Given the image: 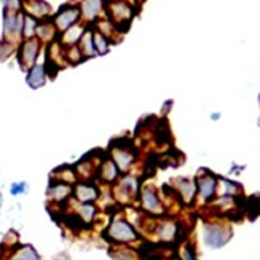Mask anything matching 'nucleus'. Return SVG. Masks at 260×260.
Instances as JSON below:
<instances>
[{"label":"nucleus","instance_id":"f257e3e1","mask_svg":"<svg viewBox=\"0 0 260 260\" xmlns=\"http://www.w3.org/2000/svg\"><path fill=\"white\" fill-rule=\"evenodd\" d=\"M136 16V7L130 0H106V18L123 34Z\"/></svg>","mask_w":260,"mask_h":260},{"label":"nucleus","instance_id":"f03ea898","mask_svg":"<svg viewBox=\"0 0 260 260\" xmlns=\"http://www.w3.org/2000/svg\"><path fill=\"white\" fill-rule=\"evenodd\" d=\"M104 236H106V240L112 243V244H118V246L132 244V243H136L139 240V233H137L136 227L132 225L128 219L121 217V215H115V217L110 220Z\"/></svg>","mask_w":260,"mask_h":260},{"label":"nucleus","instance_id":"7ed1b4c3","mask_svg":"<svg viewBox=\"0 0 260 260\" xmlns=\"http://www.w3.org/2000/svg\"><path fill=\"white\" fill-rule=\"evenodd\" d=\"M106 153L112 158V162L117 164L118 171L123 174H130L131 169L136 166V147L128 141H114Z\"/></svg>","mask_w":260,"mask_h":260},{"label":"nucleus","instance_id":"20e7f679","mask_svg":"<svg viewBox=\"0 0 260 260\" xmlns=\"http://www.w3.org/2000/svg\"><path fill=\"white\" fill-rule=\"evenodd\" d=\"M23 23H24V12H18V13L3 12V21H2L3 38L2 40L18 47L19 43L23 42Z\"/></svg>","mask_w":260,"mask_h":260},{"label":"nucleus","instance_id":"39448f33","mask_svg":"<svg viewBox=\"0 0 260 260\" xmlns=\"http://www.w3.org/2000/svg\"><path fill=\"white\" fill-rule=\"evenodd\" d=\"M51 23L54 24V27H56L58 35H61L63 32L70 29L72 26L81 23V15H80L79 5H75V3L63 5V7L51 16Z\"/></svg>","mask_w":260,"mask_h":260},{"label":"nucleus","instance_id":"423d86ee","mask_svg":"<svg viewBox=\"0 0 260 260\" xmlns=\"http://www.w3.org/2000/svg\"><path fill=\"white\" fill-rule=\"evenodd\" d=\"M42 43L37 38H26L16 48V54H18V64L23 70H29L37 64V59L40 56L42 51Z\"/></svg>","mask_w":260,"mask_h":260},{"label":"nucleus","instance_id":"0eeeda50","mask_svg":"<svg viewBox=\"0 0 260 260\" xmlns=\"http://www.w3.org/2000/svg\"><path fill=\"white\" fill-rule=\"evenodd\" d=\"M141 192V180L134 174H125L118 179V182L115 184L114 195L120 203H130L134 198H137Z\"/></svg>","mask_w":260,"mask_h":260},{"label":"nucleus","instance_id":"6e6552de","mask_svg":"<svg viewBox=\"0 0 260 260\" xmlns=\"http://www.w3.org/2000/svg\"><path fill=\"white\" fill-rule=\"evenodd\" d=\"M217 180L219 178H215L209 171L198 173L195 179V185H196V198L201 203L214 201V198L217 196Z\"/></svg>","mask_w":260,"mask_h":260},{"label":"nucleus","instance_id":"1a4fd4ad","mask_svg":"<svg viewBox=\"0 0 260 260\" xmlns=\"http://www.w3.org/2000/svg\"><path fill=\"white\" fill-rule=\"evenodd\" d=\"M137 198H139L141 209L146 214L153 215V217L164 214V204L162 201V198H160L158 192L155 190L153 187H150V185L142 187Z\"/></svg>","mask_w":260,"mask_h":260},{"label":"nucleus","instance_id":"9d476101","mask_svg":"<svg viewBox=\"0 0 260 260\" xmlns=\"http://www.w3.org/2000/svg\"><path fill=\"white\" fill-rule=\"evenodd\" d=\"M81 23L95 26L101 18L106 16V0H80L79 3Z\"/></svg>","mask_w":260,"mask_h":260},{"label":"nucleus","instance_id":"9b49d317","mask_svg":"<svg viewBox=\"0 0 260 260\" xmlns=\"http://www.w3.org/2000/svg\"><path fill=\"white\" fill-rule=\"evenodd\" d=\"M99 187L91 180H80L74 185V192H72V196L74 200L80 204L85 203H96L99 200Z\"/></svg>","mask_w":260,"mask_h":260},{"label":"nucleus","instance_id":"f8f14e48","mask_svg":"<svg viewBox=\"0 0 260 260\" xmlns=\"http://www.w3.org/2000/svg\"><path fill=\"white\" fill-rule=\"evenodd\" d=\"M231 231L224 225L219 224H208L204 227V243L209 247H222L230 240Z\"/></svg>","mask_w":260,"mask_h":260},{"label":"nucleus","instance_id":"ddd939ff","mask_svg":"<svg viewBox=\"0 0 260 260\" xmlns=\"http://www.w3.org/2000/svg\"><path fill=\"white\" fill-rule=\"evenodd\" d=\"M120 178H121V173L118 171L117 164H115L112 162V158L106 153V157L102 158V162L99 163L96 169V179L106 185H114V184H117Z\"/></svg>","mask_w":260,"mask_h":260},{"label":"nucleus","instance_id":"4468645a","mask_svg":"<svg viewBox=\"0 0 260 260\" xmlns=\"http://www.w3.org/2000/svg\"><path fill=\"white\" fill-rule=\"evenodd\" d=\"M173 192L185 204H192L196 200V185L195 180L189 178H176L173 180Z\"/></svg>","mask_w":260,"mask_h":260},{"label":"nucleus","instance_id":"2eb2a0df","mask_svg":"<svg viewBox=\"0 0 260 260\" xmlns=\"http://www.w3.org/2000/svg\"><path fill=\"white\" fill-rule=\"evenodd\" d=\"M23 12L31 15L37 21H45L51 18V5L45 0H23Z\"/></svg>","mask_w":260,"mask_h":260},{"label":"nucleus","instance_id":"dca6fc26","mask_svg":"<svg viewBox=\"0 0 260 260\" xmlns=\"http://www.w3.org/2000/svg\"><path fill=\"white\" fill-rule=\"evenodd\" d=\"M72 192H74V187L65 184V182H59V180H51V184L48 187V200L56 203V204H64L65 201L72 196Z\"/></svg>","mask_w":260,"mask_h":260},{"label":"nucleus","instance_id":"f3484780","mask_svg":"<svg viewBox=\"0 0 260 260\" xmlns=\"http://www.w3.org/2000/svg\"><path fill=\"white\" fill-rule=\"evenodd\" d=\"M155 235L162 243H173L179 236V224L169 219L160 220L155 225Z\"/></svg>","mask_w":260,"mask_h":260},{"label":"nucleus","instance_id":"a211bd4d","mask_svg":"<svg viewBox=\"0 0 260 260\" xmlns=\"http://www.w3.org/2000/svg\"><path fill=\"white\" fill-rule=\"evenodd\" d=\"M35 38L42 45H49V43L58 40V31H56V27H54V24L51 23V18L38 23Z\"/></svg>","mask_w":260,"mask_h":260},{"label":"nucleus","instance_id":"6ab92c4d","mask_svg":"<svg viewBox=\"0 0 260 260\" xmlns=\"http://www.w3.org/2000/svg\"><path fill=\"white\" fill-rule=\"evenodd\" d=\"M48 80V70H47V65L45 64H35L34 67L27 70V75H26V81L27 85L31 88H42L43 85L47 83Z\"/></svg>","mask_w":260,"mask_h":260},{"label":"nucleus","instance_id":"aec40b11","mask_svg":"<svg viewBox=\"0 0 260 260\" xmlns=\"http://www.w3.org/2000/svg\"><path fill=\"white\" fill-rule=\"evenodd\" d=\"M85 29H86V24H83V23H79V24L72 26L70 29L63 32L61 35H58V42L64 48L79 45V42H80V38L83 35V32H85Z\"/></svg>","mask_w":260,"mask_h":260},{"label":"nucleus","instance_id":"412c9836","mask_svg":"<svg viewBox=\"0 0 260 260\" xmlns=\"http://www.w3.org/2000/svg\"><path fill=\"white\" fill-rule=\"evenodd\" d=\"M75 217L77 220L85 227V225H91L93 222L96 220V215H98V208L95 203H85V204H80L77 206L75 209Z\"/></svg>","mask_w":260,"mask_h":260},{"label":"nucleus","instance_id":"4be33fe9","mask_svg":"<svg viewBox=\"0 0 260 260\" xmlns=\"http://www.w3.org/2000/svg\"><path fill=\"white\" fill-rule=\"evenodd\" d=\"M79 49L81 53L83 59H91L96 56V49H95V42H93V27L91 26H86L85 32L79 42Z\"/></svg>","mask_w":260,"mask_h":260},{"label":"nucleus","instance_id":"5701e85b","mask_svg":"<svg viewBox=\"0 0 260 260\" xmlns=\"http://www.w3.org/2000/svg\"><path fill=\"white\" fill-rule=\"evenodd\" d=\"M93 27V26H91ZM93 42H95V49H96V56H106L112 48V40L107 38L104 34H101L99 31H96L93 27Z\"/></svg>","mask_w":260,"mask_h":260},{"label":"nucleus","instance_id":"b1692460","mask_svg":"<svg viewBox=\"0 0 260 260\" xmlns=\"http://www.w3.org/2000/svg\"><path fill=\"white\" fill-rule=\"evenodd\" d=\"M241 192V185L233 180L219 178L217 180V193L220 196H236Z\"/></svg>","mask_w":260,"mask_h":260},{"label":"nucleus","instance_id":"393cba45","mask_svg":"<svg viewBox=\"0 0 260 260\" xmlns=\"http://www.w3.org/2000/svg\"><path fill=\"white\" fill-rule=\"evenodd\" d=\"M53 179L54 180H59V182H65V184H77V173H75V168H72V166H63V168H59L58 171H54L53 173Z\"/></svg>","mask_w":260,"mask_h":260},{"label":"nucleus","instance_id":"a878e982","mask_svg":"<svg viewBox=\"0 0 260 260\" xmlns=\"http://www.w3.org/2000/svg\"><path fill=\"white\" fill-rule=\"evenodd\" d=\"M7 260H40V256L32 246H21Z\"/></svg>","mask_w":260,"mask_h":260},{"label":"nucleus","instance_id":"bb28decb","mask_svg":"<svg viewBox=\"0 0 260 260\" xmlns=\"http://www.w3.org/2000/svg\"><path fill=\"white\" fill-rule=\"evenodd\" d=\"M40 21H37L35 18H32L31 15H26L24 13V23H23V40L26 38H34L35 37V32H37V27Z\"/></svg>","mask_w":260,"mask_h":260},{"label":"nucleus","instance_id":"cd10ccee","mask_svg":"<svg viewBox=\"0 0 260 260\" xmlns=\"http://www.w3.org/2000/svg\"><path fill=\"white\" fill-rule=\"evenodd\" d=\"M64 59H65V64H72V65L80 64L81 61H85V59H83L80 49H79V47H77V45L64 48Z\"/></svg>","mask_w":260,"mask_h":260},{"label":"nucleus","instance_id":"c85d7f7f","mask_svg":"<svg viewBox=\"0 0 260 260\" xmlns=\"http://www.w3.org/2000/svg\"><path fill=\"white\" fill-rule=\"evenodd\" d=\"M3 12H12L18 13L23 12V0H2Z\"/></svg>","mask_w":260,"mask_h":260},{"label":"nucleus","instance_id":"c756f323","mask_svg":"<svg viewBox=\"0 0 260 260\" xmlns=\"http://www.w3.org/2000/svg\"><path fill=\"white\" fill-rule=\"evenodd\" d=\"M16 48H18V47L12 45V43L5 42V40H0V61L8 59L16 51Z\"/></svg>","mask_w":260,"mask_h":260},{"label":"nucleus","instance_id":"7c9ffc66","mask_svg":"<svg viewBox=\"0 0 260 260\" xmlns=\"http://www.w3.org/2000/svg\"><path fill=\"white\" fill-rule=\"evenodd\" d=\"M26 190H27V184H26V182H16V184L12 185V189H10L12 195H21V193H24Z\"/></svg>","mask_w":260,"mask_h":260},{"label":"nucleus","instance_id":"2f4dec72","mask_svg":"<svg viewBox=\"0 0 260 260\" xmlns=\"http://www.w3.org/2000/svg\"><path fill=\"white\" fill-rule=\"evenodd\" d=\"M180 256H182V260H198L195 251H193L190 246H185L184 249H182Z\"/></svg>","mask_w":260,"mask_h":260},{"label":"nucleus","instance_id":"473e14b6","mask_svg":"<svg viewBox=\"0 0 260 260\" xmlns=\"http://www.w3.org/2000/svg\"><path fill=\"white\" fill-rule=\"evenodd\" d=\"M211 118H212V120H219V118H220V114H212Z\"/></svg>","mask_w":260,"mask_h":260}]
</instances>
